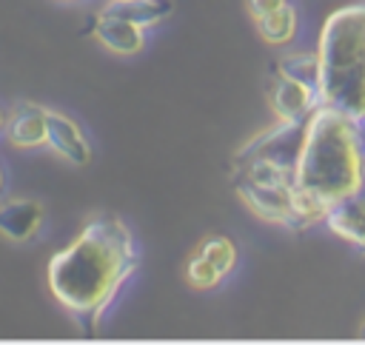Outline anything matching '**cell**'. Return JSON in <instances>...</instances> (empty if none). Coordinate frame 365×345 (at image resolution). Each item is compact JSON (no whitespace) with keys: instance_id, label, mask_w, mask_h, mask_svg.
Masks as SVG:
<instances>
[{"instance_id":"obj_9","label":"cell","mask_w":365,"mask_h":345,"mask_svg":"<svg viewBox=\"0 0 365 345\" xmlns=\"http://www.w3.org/2000/svg\"><path fill=\"white\" fill-rule=\"evenodd\" d=\"M48 145L54 154H60L71 165H86L91 160V145L83 128L68 114L51 111V108H48Z\"/></svg>"},{"instance_id":"obj_15","label":"cell","mask_w":365,"mask_h":345,"mask_svg":"<svg viewBox=\"0 0 365 345\" xmlns=\"http://www.w3.org/2000/svg\"><path fill=\"white\" fill-rule=\"evenodd\" d=\"M185 279L197 291H211V288H217L222 282V271L214 262H208L200 251H194L188 257V262H185Z\"/></svg>"},{"instance_id":"obj_17","label":"cell","mask_w":365,"mask_h":345,"mask_svg":"<svg viewBox=\"0 0 365 345\" xmlns=\"http://www.w3.org/2000/svg\"><path fill=\"white\" fill-rule=\"evenodd\" d=\"M356 123H359V140H362V154H365V117H359ZM359 200H365V191H362V197H359Z\"/></svg>"},{"instance_id":"obj_20","label":"cell","mask_w":365,"mask_h":345,"mask_svg":"<svg viewBox=\"0 0 365 345\" xmlns=\"http://www.w3.org/2000/svg\"><path fill=\"white\" fill-rule=\"evenodd\" d=\"M63 3H74V0H63Z\"/></svg>"},{"instance_id":"obj_6","label":"cell","mask_w":365,"mask_h":345,"mask_svg":"<svg viewBox=\"0 0 365 345\" xmlns=\"http://www.w3.org/2000/svg\"><path fill=\"white\" fill-rule=\"evenodd\" d=\"M3 137L14 148L48 145V108L37 103H14L6 114Z\"/></svg>"},{"instance_id":"obj_7","label":"cell","mask_w":365,"mask_h":345,"mask_svg":"<svg viewBox=\"0 0 365 345\" xmlns=\"http://www.w3.org/2000/svg\"><path fill=\"white\" fill-rule=\"evenodd\" d=\"M43 205L31 197H9L0 205V231L11 242H29L43 225Z\"/></svg>"},{"instance_id":"obj_12","label":"cell","mask_w":365,"mask_h":345,"mask_svg":"<svg viewBox=\"0 0 365 345\" xmlns=\"http://www.w3.org/2000/svg\"><path fill=\"white\" fill-rule=\"evenodd\" d=\"M108 11L128 17L131 23H137L140 29H151L160 20H165L171 14V0H131V3H111Z\"/></svg>"},{"instance_id":"obj_2","label":"cell","mask_w":365,"mask_h":345,"mask_svg":"<svg viewBox=\"0 0 365 345\" xmlns=\"http://www.w3.org/2000/svg\"><path fill=\"white\" fill-rule=\"evenodd\" d=\"M297 191L311 225L365 191V154L359 123L339 108L319 105L305 123L297 163Z\"/></svg>"},{"instance_id":"obj_18","label":"cell","mask_w":365,"mask_h":345,"mask_svg":"<svg viewBox=\"0 0 365 345\" xmlns=\"http://www.w3.org/2000/svg\"><path fill=\"white\" fill-rule=\"evenodd\" d=\"M359 336H362V339H365V325H362V328H359Z\"/></svg>"},{"instance_id":"obj_10","label":"cell","mask_w":365,"mask_h":345,"mask_svg":"<svg viewBox=\"0 0 365 345\" xmlns=\"http://www.w3.org/2000/svg\"><path fill=\"white\" fill-rule=\"evenodd\" d=\"M325 225L342 237L345 242H351L356 251L365 254V200H351V202H342L336 205L328 217H325Z\"/></svg>"},{"instance_id":"obj_4","label":"cell","mask_w":365,"mask_h":345,"mask_svg":"<svg viewBox=\"0 0 365 345\" xmlns=\"http://www.w3.org/2000/svg\"><path fill=\"white\" fill-rule=\"evenodd\" d=\"M319 105L365 117V0L334 9L317 40Z\"/></svg>"},{"instance_id":"obj_13","label":"cell","mask_w":365,"mask_h":345,"mask_svg":"<svg viewBox=\"0 0 365 345\" xmlns=\"http://www.w3.org/2000/svg\"><path fill=\"white\" fill-rule=\"evenodd\" d=\"M197 251H200L208 262H214V265L222 271V277H228V274L237 268V259H240V251H237L234 240H231V237H222V234H211V237L200 240Z\"/></svg>"},{"instance_id":"obj_11","label":"cell","mask_w":365,"mask_h":345,"mask_svg":"<svg viewBox=\"0 0 365 345\" xmlns=\"http://www.w3.org/2000/svg\"><path fill=\"white\" fill-rule=\"evenodd\" d=\"M254 26H257V34H259L268 46H285V43H291L294 34H297V9H294L291 3H285V6H279L277 11H271V14H265V17H257Z\"/></svg>"},{"instance_id":"obj_14","label":"cell","mask_w":365,"mask_h":345,"mask_svg":"<svg viewBox=\"0 0 365 345\" xmlns=\"http://www.w3.org/2000/svg\"><path fill=\"white\" fill-rule=\"evenodd\" d=\"M271 68H274V71H282V74H288V77H297V80H302V83H311V86H317V91H319V60H317V51H314V54H308V51L285 54V57H279Z\"/></svg>"},{"instance_id":"obj_16","label":"cell","mask_w":365,"mask_h":345,"mask_svg":"<svg viewBox=\"0 0 365 345\" xmlns=\"http://www.w3.org/2000/svg\"><path fill=\"white\" fill-rule=\"evenodd\" d=\"M288 0H248V11H251V17L257 20V17H265V14H271V11H277L279 6H285Z\"/></svg>"},{"instance_id":"obj_19","label":"cell","mask_w":365,"mask_h":345,"mask_svg":"<svg viewBox=\"0 0 365 345\" xmlns=\"http://www.w3.org/2000/svg\"><path fill=\"white\" fill-rule=\"evenodd\" d=\"M111 3H131V0H111Z\"/></svg>"},{"instance_id":"obj_8","label":"cell","mask_w":365,"mask_h":345,"mask_svg":"<svg viewBox=\"0 0 365 345\" xmlns=\"http://www.w3.org/2000/svg\"><path fill=\"white\" fill-rule=\"evenodd\" d=\"M94 37L114 54H123V57H131L137 51H143L145 40H143V29L137 23H131L128 17L123 14H114V11H100L97 20H94Z\"/></svg>"},{"instance_id":"obj_3","label":"cell","mask_w":365,"mask_h":345,"mask_svg":"<svg viewBox=\"0 0 365 345\" xmlns=\"http://www.w3.org/2000/svg\"><path fill=\"white\" fill-rule=\"evenodd\" d=\"M305 123L277 120L271 128L251 137L231 160V185L240 200L259 220L288 231L311 228L297 191V163L305 140Z\"/></svg>"},{"instance_id":"obj_5","label":"cell","mask_w":365,"mask_h":345,"mask_svg":"<svg viewBox=\"0 0 365 345\" xmlns=\"http://www.w3.org/2000/svg\"><path fill=\"white\" fill-rule=\"evenodd\" d=\"M271 111L277 120L285 123H305L319 108V91L311 83H302L297 77H288L282 71L271 68V86H268Z\"/></svg>"},{"instance_id":"obj_1","label":"cell","mask_w":365,"mask_h":345,"mask_svg":"<svg viewBox=\"0 0 365 345\" xmlns=\"http://www.w3.org/2000/svg\"><path fill=\"white\" fill-rule=\"evenodd\" d=\"M140 268L131 228L111 214L91 217L46 268L51 297L83 334H97L108 308Z\"/></svg>"}]
</instances>
